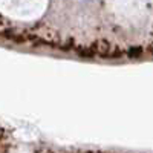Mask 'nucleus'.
I'll list each match as a JSON object with an SVG mask.
<instances>
[{
  "instance_id": "nucleus-1",
  "label": "nucleus",
  "mask_w": 153,
  "mask_h": 153,
  "mask_svg": "<svg viewBox=\"0 0 153 153\" xmlns=\"http://www.w3.org/2000/svg\"><path fill=\"white\" fill-rule=\"evenodd\" d=\"M106 8L124 31H143L153 22V0H106Z\"/></svg>"
},
{
  "instance_id": "nucleus-2",
  "label": "nucleus",
  "mask_w": 153,
  "mask_h": 153,
  "mask_svg": "<svg viewBox=\"0 0 153 153\" xmlns=\"http://www.w3.org/2000/svg\"><path fill=\"white\" fill-rule=\"evenodd\" d=\"M48 8V0H0V14L17 22L38 20Z\"/></svg>"
},
{
  "instance_id": "nucleus-3",
  "label": "nucleus",
  "mask_w": 153,
  "mask_h": 153,
  "mask_svg": "<svg viewBox=\"0 0 153 153\" xmlns=\"http://www.w3.org/2000/svg\"><path fill=\"white\" fill-rule=\"evenodd\" d=\"M8 149V139L3 132H0V153H5Z\"/></svg>"
}]
</instances>
